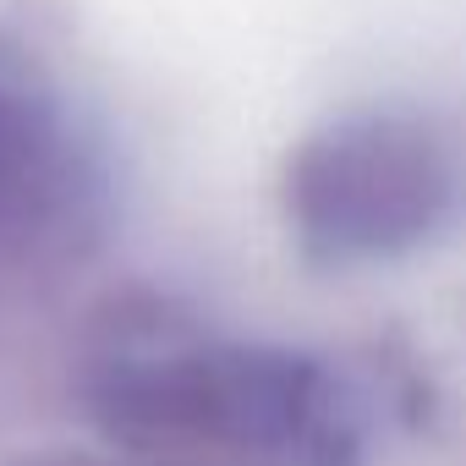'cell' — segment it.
Instances as JSON below:
<instances>
[{
    "label": "cell",
    "instance_id": "obj_2",
    "mask_svg": "<svg viewBox=\"0 0 466 466\" xmlns=\"http://www.w3.org/2000/svg\"><path fill=\"white\" fill-rule=\"evenodd\" d=\"M50 154H56V127L45 105L17 77L0 72V203L28 198L45 181Z\"/></svg>",
    "mask_w": 466,
    "mask_h": 466
},
{
    "label": "cell",
    "instance_id": "obj_1",
    "mask_svg": "<svg viewBox=\"0 0 466 466\" xmlns=\"http://www.w3.org/2000/svg\"><path fill=\"white\" fill-rule=\"evenodd\" d=\"M450 159L422 121L351 116L308 137L286 170L297 237L329 258L400 253L444 219Z\"/></svg>",
    "mask_w": 466,
    "mask_h": 466
}]
</instances>
